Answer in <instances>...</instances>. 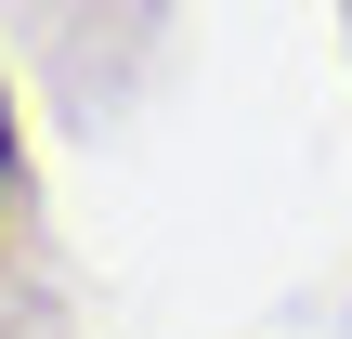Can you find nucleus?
<instances>
[{
  "mask_svg": "<svg viewBox=\"0 0 352 339\" xmlns=\"http://www.w3.org/2000/svg\"><path fill=\"white\" fill-rule=\"evenodd\" d=\"M0 196H13V91H0Z\"/></svg>",
  "mask_w": 352,
  "mask_h": 339,
  "instance_id": "nucleus-1",
  "label": "nucleus"
}]
</instances>
